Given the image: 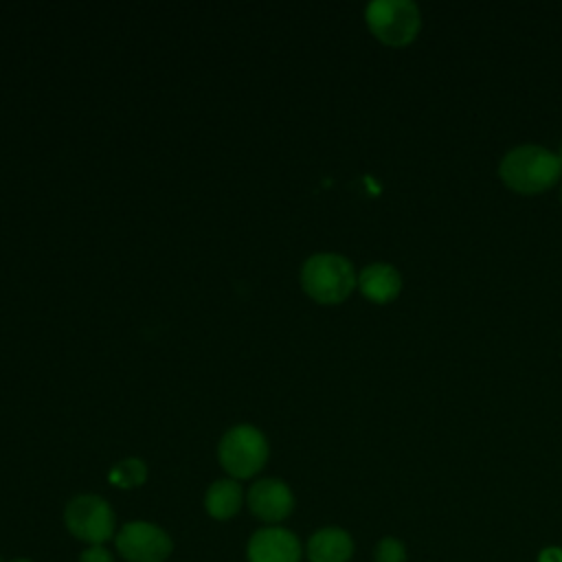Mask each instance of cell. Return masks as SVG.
I'll return each instance as SVG.
<instances>
[{"label":"cell","mask_w":562,"mask_h":562,"mask_svg":"<svg viewBox=\"0 0 562 562\" xmlns=\"http://www.w3.org/2000/svg\"><path fill=\"white\" fill-rule=\"evenodd\" d=\"M351 553V536L338 527L318 529L307 542V558L312 562H349Z\"/></svg>","instance_id":"30bf717a"},{"label":"cell","mask_w":562,"mask_h":562,"mask_svg":"<svg viewBox=\"0 0 562 562\" xmlns=\"http://www.w3.org/2000/svg\"><path fill=\"white\" fill-rule=\"evenodd\" d=\"M64 520L75 538L90 542L92 547H101L114 533V512L101 496H75L66 505Z\"/></svg>","instance_id":"5b68a950"},{"label":"cell","mask_w":562,"mask_h":562,"mask_svg":"<svg viewBox=\"0 0 562 562\" xmlns=\"http://www.w3.org/2000/svg\"><path fill=\"white\" fill-rule=\"evenodd\" d=\"M147 479V465L140 459H123L119 461L112 470H110V483L121 487V490H130V487H138L143 485Z\"/></svg>","instance_id":"7c38bea8"},{"label":"cell","mask_w":562,"mask_h":562,"mask_svg":"<svg viewBox=\"0 0 562 562\" xmlns=\"http://www.w3.org/2000/svg\"><path fill=\"white\" fill-rule=\"evenodd\" d=\"M116 549L127 562H165L171 553V538L151 522H127L116 533Z\"/></svg>","instance_id":"8992f818"},{"label":"cell","mask_w":562,"mask_h":562,"mask_svg":"<svg viewBox=\"0 0 562 562\" xmlns=\"http://www.w3.org/2000/svg\"><path fill=\"white\" fill-rule=\"evenodd\" d=\"M358 288L360 292L373 301V303H389L393 301L402 290V277L397 268L384 261L369 263L358 274Z\"/></svg>","instance_id":"9c48e42d"},{"label":"cell","mask_w":562,"mask_h":562,"mask_svg":"<svg viewBox=\"0 0 562 562\" xmlns=\"http://www.w3.org/2000/svg\"><path fill=\"white\" fill-rule=\"evenodd\" d=\"M246 553L250 562H301V542L288 529L268 527L252 533Z\"/></svg>","instance_id":"52a82bcc"},{"label":"cell","mask_w":562,"mask_h":562,"mask_svg":"<svg viewBox=\"0 0 562 562\" xmlns=\"http://www.w3.org/2000/svg\"><path fill=\"white\" fill-rule=\"evenodd\" d=\"M13 562H31V560H24V558H20V560H13Z\"/></svg>","instance_id":"2e32d148"},{"label":"cell","mask_w":562,"mask_h":562,"mask_svg":"<svg viewBox=\"0 0 562 562\" xmlns=\"http://www.w3.org/2000/svg\"><path fill=\"white\" fill-rule=\"evenodd\" d=\"M79 562H114V558H112V553H110L108 549H103V547H90V549H86V551L81 553Z\"/></svg>","instance_id":"5bb4252c"},{"label":"cell","mask_w":562,"mask_h":562,"mask_svg":"<svg viewBox=\"0 0 562 562\" xmlns=\"http://www.w3.org/2000/svg\"><path fill=\"white\" fill-rule=\"evenodd\" d=\"M204 505H206V512L217 518V520H228L233 518L239 507H241V487L237 485V481H231V479H222V481H215L209 492H206V498H204Z\"/></svg>","instance_id":"8fae6325"},{"label":"cell","mask_w":562,"mask_h":562,"mask_svg":"<svg viewBox=\"0 0 562 562\" xmlns=\"http://www.w3.org/2000/svg\"><path fill=\"white\" fill-rule=\"evenodd\" d=\"M558 158H560V162H562V147H560V154H558Z\"/></svg>","instance_id":"e0dca14e"},{"label":"cell","mask_w":562,"mask_h":562,"mask_svg":"<svg viewBox=\"0 0 562 562\" xmlns=\"http://www.w3.org/2000/svg\"><path fill=\"white\" fill-rule=\"evenodd\" d=\"M248 507L257 518L266 522H279L290 516L294 496L283 481L261 479L248 490Z\"/></svg>","instance_id":"ba28073f"},{"label":"cell","mask_w":562,"mask_h":562,"mask_svg":"<svg viewBox=\"0 0 562 562\" xmlns=\"http://www.w3.org/2000/svg\"><path fill=\"white\" fill-rule=\"evenodd\" d=\"M375 562H406V549L395 538H382L375 547Z\"/></svg>","instance_id":"4fadbf2b"},{"label":"cell","mask_w":562,"mask_h":562,"mask_svg":"<svg viewBox=\"0 0 562 562\" xmlns=\"http://www.w3.org/2000/svg\"><path fill=\"white\" fill-rule=\"evenodd\" d=\"M498 173L516 193L533 195L551 189L560 180L562 162L551 149L540 145H518L503 156Z\"/></svg>","instance_id":"6da1fadb"},{"label":"cell","mask_w":562,"mask_h":562,"mask_svg":"<svg viewBox=\"0 0 562 562\" xmlns=\"http://www.w3.org/2000/svg\"><path fill=\"white\" fill-rule=\"evenodd\" d=\"M222 468L235 479H250L268 461V441L255 426L241 424L231 428L217 448Z\"/></svg>","instance_id":"277c9868"},{"label":"cell","mask_w":562,"mask_h":562,"mask_svg":"<svg viewBox=\"0 0 562 562\" xmlns=\"http://www.w3.org/2000/svg\"><path fill=\"white\" fill-rule=\"evenodd\" d=\"M560 200H562V193H560Z\"/></svg>","instance_id":"ac0fdd59"},{"label":"cell","mask_w":562,"mask_h":562,"mask_svg":"<svg viewBox=\"0 0 562 562\" xmlns=\"http://www.w3.org/2000/svg\"><path fill=\"white\" fill-rule=\"evenodd\" d=\"M538 562H562V549L560 547H547L538 553Z\"/></svg>","instance_id":"9a60e30c"},{"label":"cell","mask_w":562,"mask_h":562,"mask_svg":"<svg viewBox=\"0 0 562 562\" xmlns=\"http://www.w3.org/2000/svg\"><path fill=\"white\" fill-rule=\"evenodd\" d=\"M358 283L353 266L336 252L312 255L301 268L303 292L323 305L342 303Z\"/></svg>","instance_id":"7a4b0ae2"},{"label":"cell","mask_w":562,"mask_h":562,"mask_svg":"<svg viewBox=\"0 0 562 562\" xmlns=\"http://www.w3.org/2000/svg\"><path fill=\"white\" fill-rule=\"evenodd\" d=\"M0 562H2V560H0Z\"/></svg>","instance_id":"d6986e66"},{"label":"cell","mask_w":562,"mask_h":562,"mask_svg":"<svg viewBox=\"0 0 562 562\" xmlns=\"http://www.w3.org/2000/svg\"><path fill=\"white\" fill-rule=\"evenodd\" d=\"M364 20L371 33L389 46L411 44L422 26L419 9L411 0H373L364 9Z\"/></svg>","instance_id":"3957f363"}]
</instances>
